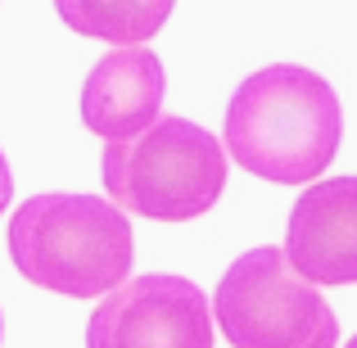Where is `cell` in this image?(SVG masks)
<instances>
[{"instance_id":"obj_1","label":"cell","mask_w":357,"mask_h":348,"mask_svg":"<svg viewBox=\"0 0 357 348\" xmlns=\"http://www.w3.org/2000/svg\"><path fill=\"white\" fill-rule=\"evenodd\" d=\"M227 158L276 186H312L331 167L344 114L331 82L298 63H271L236 86L227 105Z\"/></svg>"},{"instance_id":"obj_2","label":"cell","mask_w":357,"mask_h":348,"mask_svg":"<svg viewBox=\"0 0 357 348\" xmlns=\"http://www.w3.org/2000/svg\"><path fill=\"white\" fill-rule=\"evenodd\" d=\"M131 222L100 195H32L9 218L18 276L63 298H105L131 271Z\"/></svg>"},{"instance_id":"obj_3","label":"cell","mask_w":357,"mask_h":348,"mask_svg":"<svg viewBox=\"0 0 357 348\" xmlns=\"http://www.w3.org/2000/svg\"><path fill=\"white\" fill-rule=\"evenodd\" d=\"M109 204L149 222L204 218L227 190V154L213 131L190 118H158L149 131L105 145Z\"/></svg>"},{"instance_id":"obj_4","label":"cell","mask_w":357,"mask_h":348,"mask_svg":"<svg viewBox=\"0 0 357 348\" xmlns=\"http://www.w3.org/2000/svg\"><path fill=\"white\" fill-rule=\"evenodd\" d=\"M213 321L231 348H335L340 321L321 289L289 267L285 249L258 244L218 280Z\"/></svg>"},{"instance_id":"obj_5","label":"cell","mask_w":357,"mask_h":348,"mask_svg":"<svg viewBox=\"0 0 357 348\" xmlns=\"http://www.w3.org/2000/svg\"><path fill=\"white\" fill-rule=\"evenodd\" d=\"M86 348H213V303L172 271L131 276L91 312Z\"/></svg>"},{"instance_id":"obj_6","label":"cell","mask_w":357,"mask_h":348,"mask_svg":"<svg viewBox=\"0 0 357 348\" xmlns=\"http://www.w3.org/2000/svg\"><path fill=\"white\" fill-rule=\"evenodd\" d=\"M285 258L307 285H357V176L312 181L298 195Z\"/></svg>"},{"instance_id":"obj_7","label":"cell","mask_w":357,"mask_h":348,"mask_svg":"<svg viewBox=\"0 0 357 348\" xmlns=\"http://www.w3.org/2000/svg\"><path fill=\"white\" fill-rule=\"evenodd\" d=\"M163 63L154 50H109L96 68L86 73L82 86V122L96 131L105 145H122V140L149 131L163 109Z\"/></svg>"},{"instance_id":"obj_8","label":"cell","mask_w":357,"mask_h":348,"mask_svg":"<svg viewBox=\"0 0 357 348\" xmlns=\"http://www.w3.org/2000/svg\"><path fill=\"white\" fill-rule=\"evenodd\" d=\"M176 0H54L59 18L77 36H96L118 50L145 45L167 23Z\"/></svg>"},{"instance_id":"obj_9","label":"cell","mask_w":357,"mask_h":348,"mask_svg":"<svg viewBox=\"0 0 357 348\" xmlns=\"http://www.w3.org/2000/svg\"><path fill=\"white\" fill-rule=\"evenodd\" d=\"M9 199H14V172H9V158L0 154V213L9 209Z\"/></svg>"},{"instance_id":"obj_10","label":"cell","mask_w":357,"mask_h":348,"mask_svg":"<svg viewBox=\"0 0 357 348\" xmlns=\"http://www.w3.org/2000/svg\"><path fill=\"white\" fill-rule=\"evenodd\" d=\"M349 348H357V335H353V340H349Z\"/></svg>"},{"instance_id":"obj_11","label":"cell","mask_w":357,"mask_h":348,"mask_svg":"<svg viewBox=\"0 0 357 348\" xmlns=\"http://www.w3.org/2000/svg\"><path fill=\"white\" fill-rule=\"evenodd\" d=\"M0 335H5V317H0Z\"/></svg>"}]
</instances>
